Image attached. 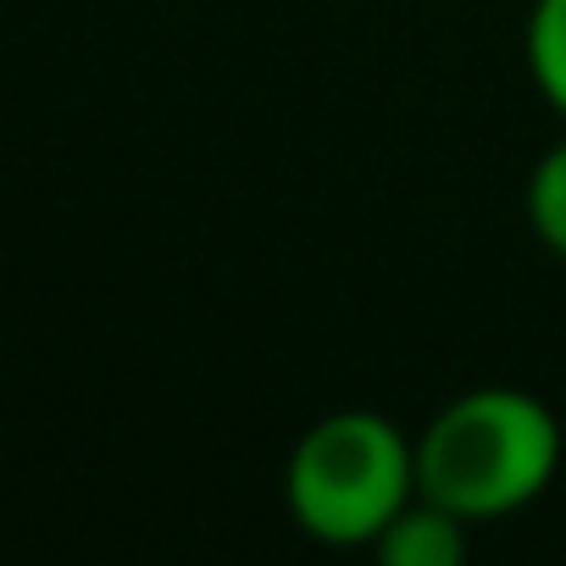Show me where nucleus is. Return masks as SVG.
<instances>
[{"label": "nucleus", "instance_id": "nucleus-1", "mask_svg": "<svg viewBox=\"0 0 566 566\" xmlns=\"http://www.w3.org/2000/svg\"><path fill=\"white\" fill-rule=\"evenodd\" d=\"M560 467L555 411L505 384L455 395L417 433V494L461 522H494L533 505Z\"/></svg>", "mask_w": 566, "mask_h": 566}, {"label": "nucleus", "instance_id": "nucleus-2", "mask_svg": "<svg viewBox=\"0 0 566 566\" xmlns=\"http://www.w3.org/2000/svg\"><path fill=\"white\" fill-rule=\"evenodd\" d=\"M417 500V444L378 411H334L312 422L283 467V505L317 544L356 549Z\"/></svg>", "mask_w": 566, "mask_h": 566}, {"label": "nucleus", "instance_id": "nucleus-3", "mask_svg": "<svg viewBox=\"0 0 566 566\" xmlns=\"http://www.w3.org/2000/svg\"><path fill=\"white\" fill-rule=\"evenodd\" d=\"M373 555L384 566H461L467 560V522L433 500H411L378 538Z\"/></svg>", "mask_w": 566, "mask_h": 566}, {"label": "nucleus", "instance_id": "nucleus-4", "mask_svg": "<svg viewBox=\"0 0 566 566\" xmlns=\"http://www.w3.org/2000/svg\"><path fill=\"white\" fill-rule=\"evenodd\" d=\"M522 45H527V73L538 95L566 117V0H533Z\"/></svg>", "mask_w": 566, "mask_h": 566}, {"label": "nucleus", "instance_id": "nucleus-5", "mask_svg": "<svg viewBox=\"0 0 566 566\" xmlns=\"http://www.w3.org/2000/svg\"><path fill=\"white\" fill-rule=\"evenodd\" d=\"M522 206H527V228L538 233V244L566 261V139L538 156V167L527 172Z\"/></svg>", "mask_w": 566, "mask_h": 566}]
</instances>
